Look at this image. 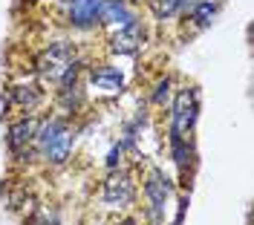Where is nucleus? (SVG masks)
<instances>
[{
  "label": "nucleus",
  "instance_id": "11",
  "mask_svg": "<svg viewBox=\"0 0 254 225\" xmlns=\"http://www.w3.org/2000/svg\"><path fill=\"white\" fill-rule=\"evenodd\" d=\"M55 104L58 110L66 112V115H75L87 107V87L84 81H72V84H61L55 90Z\"/></svg>",
  "mask_w": 254,
  "mask_h": 225
},
{
  "label": "nucleus",
  "instance_id": "14",
  "mask_svg": "<svg viewBox=\"0 0 254 225\" xmlns=\"http://www.w3.org/2000/svg\"><path fill=\"white\" fill-rule=\"evenodd\" d=\"M220 9H222V0H193V6L185 12V17L190 20L193 29H208L217 20Z\"/></svg>",
  "mask_w": 254,
  "mask_h": 225
},
{
  "label": "nucleus",
  "instance_id": "22",
  "mask_svg": "<svg viewBox=\"0 0 254 225\" xmlns=\"http://www.w3.org/2000/svg\"><path fill=\"white\" fill-rule=\"evenodd\" d=\"M93 225H104V223H101V220H95V223H93Z\"/></svg>",
  "mask_w": 254,
  "mask_h": 225
},
{
  "label": "nucleus",
  "instance_id": "16",
  "mask_svg": "<svg viewBox=\"0 0 254 225\" xmlns=\"http://www.w3.org/2000/svg\"><path fill=\"white\" fill-rule=\"evenodd\" d=\"M174 78L171 75H162V78L153 81V87H150V104H156V107H168L171 104V98H174Z\"/></svg>",
  "mask_w": 254,
  "mask_h": 225
},
{
  "label": "nucleus",
  "instance_id": "4",
  "mask_svg": "<svg viewBox=\"0 0 254 225\" xmlns=\"http://www.w3.org/2000/svg\"><path fill=\"white\" fill-rule=\"evenodd\" d=\"M168 107H171L168 136H193V127L199 121V90L193 84L174 90V98Z\"/></svg>",
  "mask_w": 254,
  "mask_h": 225
},
{
  "label": "nucleus",
  "instance_id": "13",
  "mask_svg": "<svg viewBox=\"0 0 254 225\" xmlns=\"http://www.w3.org/2000/svg\"><path fill=\"white\" fill-rule=\"evenodd\" d=\"M144 6H147V12H150L153 20L168 23V20H176V17L185 15L190 6H193V0H147Z\"/></svg>",
  "mask_w": 254,
  "mask_h": 225
},
{
  "label": "nucleus",
  "instance_id": "17",
  "mask_svg": "<svg viewBox=\"0 0 254 225\" xmlns=\"http://www.w3.org/2000/svg\"><path fill=\"white\" fill-rule=\"evenodd\" d=\"M125 153L127 147L122 145V142H116V145L107 150V159H104V165H107V170H119L122 165H125Z\"/></svg>",
  "mask_w": 254,
  "mask_h": 225
},
{
  "label": "nucleus",
  "instance_id": "2",
  "mask_svg": "<svg viewBox=\"0 0 254 225\" xmlns=\"http://www.w3.org/2000/svg\"><path fill=\"white\" fill-rule=\"evenodd\" d=\"M87 69V61L78 55V49L72 41H52L35 55V75L41 78V84H72L81 81Z\"/></svg>",
  "mask_w": 254,
  "mask_h": 225
},
{
  "label": "nucleus",
  "instance_id": "1",
  "mask_svg": "<svg viewBox=\"0 0 254 225\" xmlns=\"http://www.w3.org/2000/svg\"><path fill=\"white\" fill-rule=\"evenodd\" d=\"M78 142V127L64 118V115H44L38 118V130H35V156L47 162L52 168H61L72 159V150Z\"/></svg>",
  "mask_w": 254,
  "mask_h": 225
},
{
  "label": "nucleus",
  "instance_id": "12",
  "mask_svg": "<svg viewBox=\"0 0 254 225\" xmlns=\"http://www.w3.org/2000/svg\"><path fill=\"white\" fill-rule=\"evenodd\" d=\"M133 17H139V12L130 0H104V6H101V26L116 29V26L130 23Z\"/></svg>",
  "mask_w": 254,
  "mask_h": 225
},
{
  "label": "nucleus",
  "instance_id": "8",
  "mask_svg": "<svg viewBox=\"0 0 254 225\" xmlns=\"http://www.w3.org/2000/svg\"><path fill=\"white\" fill-rule=\"evenodd\" d=\"M35 130H38V115H23L9 124V133H6V145H9V153L15 156L17 162H32L38 159L35 156Z\"/></svg>",
  "mask_w": 254,
  "mask_h": 225
},
{
  "label": "nucleus",
  "instance_id": "10",
  "mask_svg": "<svg viewBox=\"0 0 254 225\" xmlns=\"http://www.w3.org/2000/svg\"><path fill=\"white\" fill-rule=\"evenodd\" d=\"M6 101L23 112H35L47 101V93H44V84H38L32 78H20L6 90Z\"/></svg>",
  "mask_w": 254,
  "mask_h": 225
},
{
  "label": "nucleus",
  "instance_id": "5",
  "mask_svg": "<svg viewBox=\"0 0 254 225\" xmlns=\"http://www.w3.org/2000/svg\"><path fill=\"white\" fill-rule=\"evenodd\" d=\"M101 202H104V208H113V211L133 208V202H136V176L125 168L110 170L107 179L101 182Z\"/></svg>",
  "mask_w": 254,
  "mask_h": 225
},
{
  "label": "nucleus",
  "instance_id": "19",
  "mask_svg": "<svg viewBox=\"0 0 254 225\" xmlns=\"http://www.w3.org/2000/svg\"><path fill=\"white\" fill-rule=\"evenodd\" d=\"M113 225H139V223H136L133 217H122V220H116Z\"/></svg>",
  "mask_w": 254,
  "mask_h": 225
},
{
  "label": "nucleus",
  "instance_id": "7",
  "mask_svg": "<svg viewBox=\"0 0 254 225\" xmlns=\"http://www.w3.org/2000/svg\"><path fill=\"white\" fill-rule=\"evenodd\" d=\"M66 26L78 32H93L101 26V6L104 0H58Z\"/></svg>",
  "mask_w": 254,
  "mask_h": 225
},
{
  "label": "nucleus",
  "instance_id": "6",
  "mask_svg": "<svg viewBox=\"0 0 254 225\" xmlns=\"http://www.w3.org/2000/svg\"><path fill=\"white\" fill-rule=\"evenodd\" d=\"M144 44H147V23L142 17H133L125 26L110 29V38H107V49L113 55H139Z\"/></svg>",
  "mask_w": 254,
  "mask_h": 225
},
{
  "label": "nucleus",
  "instance_id": "20",
  "mask_svg": "<svg viewBox=\"0 0 254 225\" xmlns=\"http://www.w3.org/2000/svg\"><path fill=\"white\" fill-rule=\"evenodd\" d=\"M26 3H58V0H26Z\"/></svg>",
  "mask_w": 254,
  "mask_h": 225
},
{
  "label": "nucleus",
  "instance_id": "15",
  "mask_svg": "<svg viewBox=\"0 0 254 225\" xmlns=\"http://www.w3.org/2000/svg\"><path fill=\"white\" fill-rule=\"evenodd\" d=\"M168 150H171V159H174L176 170L185 173L190 165H193V139L190 136H168Z\"/></svg>",
  "mask_w": 254,
  "mask_h": 225
},
{
  "label": "nucleus",
  "instance_id": "9",
  "mask_svg": "<svg viewBox=\"0 0 254 225\" xmlns=\"http://www.w3.org/2000/svg\"><path fill=\"white\" fill-rule=\"evenodd\" d=\"M125 84H127V78L119 66H113V64L87 66V84L84 87H90V90L101 93V96H122L125 93Z\"/></svg>",
  "mask_w": 254,
  "mask_h": 225
},
{
  "label": "nucleus",
  "instance_id": "3",
  "mask_svg": "<svg viewBox=\"0 0 254 225\" xmlns=\"http://www.w3.org/2000/svg\"><path fill=\"white\" fill-rule=\"evenodd\" d=\"M142 193H144V214L153 225H162L165 223V211H168V202L174 199V179L168 176L162 168H150L144 173V182H142Z\"/></svg>",
  "mask_w": 254,
  "mask_h": 225
},
{
  "label": "nucleus",
  "instance_id": "21",
  "mask_svg": "<svg viewBox=\"0 0 254 225\" xmlns=\"http://www.w3.org/2000/svg\"><path fill=\"white\" fill-rule=\"evenodd\" d=\"M130 3H133V6H139V3H147V0H130Z\"/></svg>",
  "mask_w": 254,
  "mask_h": 225
},
{
  "label": "nucleus",
  "instance_id": "18",
  "mask_svg": "<svg viewBox=\"0 0 254 225\" xmlns=\"http://www.w3.org/2000/svg\"><path fill=\"white\" fill-rule=\"evenodd\" d=\"M29 225H58V217H55V211L41 208L38 214H32L29 217Z\"/></svg>",
  "mask_w": 254,
  "mask_h": 225
}]
</instances>
